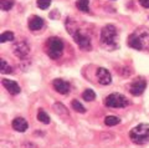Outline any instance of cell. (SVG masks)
<instances>
[{"label": "cell", "mask_w": 149, "mask_h": 148, "mask_svg": "<svg viewBox=\"0 0 149 148\" xmlns=\"http://www.w3.org/2000/svg\"><path fill=\"white\" fill-rule=\"evenodd\" d=\"M101 44L108 50H114L117 44V29L113 25H106L101 31Z\"/></svg>", "instance_id": "1"}, {"label": "cell", "mask_w": 149, "mask_h": 148, "mask_svg": "<svg viewBox=\"0 0 149 148\" xmlns=\"http://www.w3.org/2000/svg\"><path fill=\"white\" fill-rule=\"evenodd\" d=\"M128 45L136 50L149 49V30L134 31L128 38Z\"/></svg>", "instance_id": "2"}, {"label": "cell", "mask_w": 149, "mask_h": 148, "mask_svg": "<svg viewBox=\"0 0 149 148\" xmlns=\"http://www.w3.org/2000/svg\"><path fill=\"white\" fill-rule=\"evenodd\" d=\"M129 137L137 145H144L149 142V124L141 123L137 127H134L129 133Z\"/></svg>", "instance_id": "3"}, {"label": "cell", "mask_w": 149, "mask_h": 148, "mask_svg": "<svg viewBox=\"0 0 149 148\" xmlns=\"http://www.w3.org/2000/svg\"><path fill=\"white\" fill-rule=\"evenodd\" d=\"M46 52L51 59H58L61 57V55L63 52V43L61 39L58 38H51L47 40V44H46Z\"/></svg>", "instance_id": "4"}, {"label": "cell", "mask_w": 149, "mask_h": 148, "mask_svg": "<svg viewBox=\"0 0 149 148\" xmlns=\"http://www.w3.org/2000/svg\"><path fill=\"white\" fill-rule=\"evenodd\" d=\"M104 105L111 108H122V107H127L129 105V101L127 97H124L120 94H112L106 98Z\"/></svg>", "instance_id": "5"}, {"label": "cell", "mask_w": 149, "mask_h": 148, "mask_svg": "<svg viewBox=\"0 0 149 148\" xmlns=\"http://www.w3.org/2000/svg\"><path fill=\"white\" fill-rule=\"evenodd\" d=\"M73 39L76 41V44L80 46L82 50H91V39L87 35L82 34L80 30H76L73 34Z\"/></svg>", "instance_id": "6"}, {"label": "cell", "mask_w": 149, "mask_h": 148, "mask_svg": "<svg viewBox=\"0 0 149 148\" xmlns=\"http://www.w3.org/2000/svg\"><path fill=\"white\" fill-rule=\"evenodd\" d=\"M147 87V82L144 81V78H137V80H134L132 84L129 86V92L132 94L133 96H139L142 95L144 90H146Z\"/></svg>", "instance_id": "7"}, {"label": "cell", "mask_w": 149, "mask_h": 148, "mask_svg": "<svg viewBox=\"0 0 149 148\" xmlns=\"http://www.w3.org/2000/svg\"><path fill=\"white\" fill-rule=\"evenodd\" d=\"M14 54L16 55L17 57H20V59H24L27 54H29L30 51V47H29V45H27L26 41L24 40H21V41H17V43L14 44Z\"/></svg>", "instance_id": "8"}, {"label": "cell", "mask_w": 149, "mask_h": 148, "mask_svg": "<svg viewBox=\"0 0 149 148\" xmlns=\"http://www.w3.org/2000/svg\"><path fill=\"white\" fill-rule=\"evenodd\" d=\"M97 80L101 85H109L112 82V76L108 70H106L103 67H100L97 70Z\"/></svg>", "instance_id": "9"}, {"label": "cell", "mask_w": 149, "mask_h": 148, "mask_svg": "<svg viewBox=\"0 0 149 148\" xmlns=\"http://www.w3.org/2000/svg\"><path fill=\"white\" fill-rule=\"evenodd\" d=\"M52 86H54V89L61 95H66L70 92V84L61 80V78H56V80H54Z\"/></svg>", "instance_id": "10"}, {"label": "cell", "mask_w": 149, "mask_h": 148, "mask_svg": "<svg viewBox=\"0 0 149 148\" xmlns=\"http://www.w3.org/2000/svg\"><path fill=\"white\" fill-rule=\"evenodd\" d=\"M3 85L4 87L9 91V94L11 95H19L20 94V86H19L15 81L13 80H8V78H3Z\"/></svg>", "instance_id": "11"}, {"label": "cell", "mask_w": 149, "mask_h": 148, "mask_svg": "<svg viewBox=\"0 0 149 148\" xmlns=\"http://www.w3.org/2000/svg\"><path fill=\"white\" fill-rule=\"evenodd\" d=\"M13 128L17 132H25L27 129V122L25 121V118L17 117L13 121Z\"/></svg>", "instance_id": "12"}, {"label": "cell", "mask_w": 149, "mask_h": 148, "mask_svg": "<svg viewBox=\"0 0 149 148\" xmlns=\"http://www.w3.org/2000/svg\"><path fill=\"white\" fill-rule=\"evenodd\" d=\"M44 26V20L39 16H32L29 20V29L32 31H37Z\"/></svg>", "instance_id": "13"}, {"label": "cell", "mask_w": 149, "mask_h": 148, "mask_svg": "<svg viewBox=\"0 0 149 148\" xmlns=\"http://www.w3.org/2000/svg\"><path fill=\"white\" fill-rule=\"evenodd\" d=\"M76 6L80 9L82 13H88L90 11V1H88V0H77Z\"/></svg>", "instance_id": "14"}, {"label": "cell", "mask_w": 149, "mask_h": 148, "mask_svg": "<svg viewBox=\"0 0 149 148\" xmlns=\"http://www.w3.org/2000/svg\"><path fill=\"white\" fill-rule=\"evenodd\" d=\"M37 119H39L40 122L45 123V124L50 123V116L45 112L44 110H39V112H37Z\"/></svg>", "instance_id": "15"}, {"label": "cell", "mask_w": 149, "mask_h": 148, "mask_svg": "<svg viewBox=\"0 0 149 148\" xmlns=\"http://www.w3.org/2000/svg\"><path fill=\"white\" fill-rule=\"evenodd\" d=\"M120 122V119L116 116H107L104 118V123L107 126H116V124H118Z\"/></svg>", "instance_id": "16"}, {"label": "cell", "mask_w": 149, "mask_h": 148, "mask_svg": "<svg viewBox=\"0 0 149 148\" xmlns=\"http://www.w3.org/2000/svg\"><path fill=\"white\" fill-rule=\"evenodd\" d=\"M14 6V0H1L0 1V8H1V10H10V9Z\"/></svg>", "instance_id": "17"}, {"label": "cell", "mask_w": 149, "mask_h": 148, "mask_svg": "<svg viewBox=\"0 0 149 148\" xmlns=\"http://www.w3.org/2000/svg\"><path fill=\"white\" fill-rule=\"evenodd\" d=\"M13 40H14V34L11 31H5L0 36V41L1 43H8V41H13Z\"/></svg>", "instance_id": "18"}, {"label": "cell", "mask_w": 149, "mask_h": 148, "mask_svg": "<svg viewBox=\"0 0 149 148\" xmlns=\"http://www.w3.org/2000/svg\"><path fill=\"white\" fill-rule=\"evenodd\" d=\"M82 97L85 101H93L96 98V94H95V91H92V90H86L82 94Z\"/></svg>", "instance_id": "19"}, {"label": "cell", "mask_w": 149, "mask_h": 148, "mask_svg": "<svg viewBox=\"0 0 149 148\" xmlns=\"http://www.w3.org/2000/svg\"><path fill=\"white\" fill-rule=\"evenodd\" d=\"M72 108L74 111H77V112H80V113H85L86 112V108L83 107V106L80 102H78L77 100H73L72 101Z\"/></svg>", "instance_id": "20"}, {"label": "cell", "mask_w": 149, "mask_h": 148, "mask_svg": "<svg viewBox=\"0 0 149 148\" xmlns=\"http://www.w3.org/2000/svg\"><path fill=\"white\" fill-rule=\"evenodd\" d=\"M0 65H1V67H0V71H1L3 73H11V67L9 66V65L6 64L5 60H1L0 61Z\"/></svg>", "instance_id": "21"}, {"label": "cell", "mask_w": 149, "mask_h": 148, "mask_svg": "<svg viewBox=\"0 0 149 148\" xmlns=\"http://www.w3.org/2000/svg\"><path fill=\"white\" fill-rule=\"evenodd\" d=\"M51 4V0H37V6L40 9H47Z\"/></svg>", "instance_id": "22"}, {"label": "cell", "mask_w": 149, "mask_h": 148, "mask_svg": "<svg viewBox=\"0 0 149 148\" xmlns=\"http://www.w3.org/2000/svg\"><path fill=\"white\" fill-rule=\"evenodd\" d=\"M141 5L144 6V8H149V0H139Z\"/></svg>", "instance_id": "23"}]
</instances>
